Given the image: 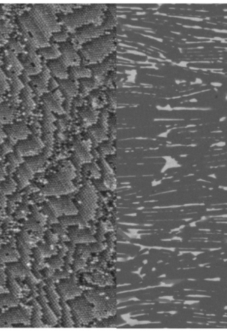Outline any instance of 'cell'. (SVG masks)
I'll list each match as a JSON object with an SVG mask.
<instances>
[{
  "mask_svg": "<svg viewBox=\"0 0 227 331\" xmlns=\"http://www.w3.org/2000/svg\"><path fill=\"white\" fill-rule=\"evenodd\" d=\"M208 176H209V177H210V178H214V179L217 178L216 174H211L208 175Z\"/></svg>",
  "mask_w": 227,
  "mask_h": 331,
  "instance_id": "cell-39",
  "label": "cell"
},
{
  "mask_svg": "<svg viewBox=\"0 0 227 331\" xmlns=\"http://www.w3.org/2000/svg\"><path fill=\"white\" fill-rule=\"evenodd\" d=\"M5 276L3 271L0 270V288L5 284Z\"/></svg>",
  "mask_w": 227,
  "mask_h": 331,
  "instance_id": "cell-35",
  "label": "cell"
},
{
  "mask_svg": "<svg viewBox=\"0 0 227 331\" xmlns=\"http://www.w3.org/2000/svg\"><path fill=\"white\" fill-rule=\"evenodd\" d=\"M226 119H227L226 117H223L220 118V119H219V121H220V122H223V121H225V120H226Z\"/></svg>",
  "mask_w": 227,
  "mask_h": 331,
  "instance_id": "cell-40",
  "label": "cell"
},
{
  "mask_svg": "<svg viewBox=\"0 0 227 331\" xmlns=\"http://www.w3.org/2000/svg\"><path fill=\"white\" fill-rule=\"evenodd\" d=\"M215 146L219 148L224 147V146H226V142L219 141L218 142H217V143H215Z\"/></svg>",
  "mask_w": 227,
  "mask_h": 331,
  "instance_id": "cell-36",
  "label": "cell"
},
{
  "mask_svg": "<svg viewBox=\"0 0 227 331\" xmlns=\"http://www.w3.org/2000/svg\"><path fill=\"white\" fill-rule=\"evenodd\" d=\"M39 54L41 55L43 58L49 60H55L62 56L59 47L55 45H52V46L49 45V46L43 47L39 51Z\"/></svg>",
  "mask_w": 227,
  "mask_h": 331,
  "instance_id": "cell-29",
  "label": "cell"
},
{
  "mask_svg": "<svg viewBox=\"0 0 227 331\" xmlns=\"http://www.w3.org/2000/svg\"><path fill=\"white\" fill-rule=\"evenodd\" d=\"M61 310H62V324L64 327H73L71 319V313L66 301L60 298Z\"/></svg>",
  "mask_w": 227,
  "mask_h": 331,
  "instance_id": "cell-30",
  "label": "cell"
},
{
  "mask_svg": "<svg viewBox=\"0 0 227 331\" xmlns=\"http://www.w3.org/2000/svg\"><path fill=\"white\" fill-rule=\"evenodd\" d=\"M34 8L37 10L51 33L60 31L61 26L55 15V9L53 5H36Z\"/></svg>",
  "mask_w": 227,
  "mask_h": 331,
  "instance_id": "cell-12",
  "label": "cell"
},
{
  "mask_svg": "<svg viewBox=\"0 0 227 331\" xmlns=\"http://www.w3.org/2000/svg\"><path fill=\"white\" fill-rule=\"evenodd\" d=\"M33 310L32 311L30 325L32 327H38V328L46 327V325L44 324L43 321V313H42L41 306L37 300L33 301Z\"/></svg>",
  "mask_w": 227,
  "mask_h": 331,
  "instance_id": "cell-25",
  "label": "cell"
},
{
  "mask_svg": "<svg viewBox=\"0 0 227 331\" xmlns=\"http://www.w3.org/2000/svg\"><path fill=\"white\" fill-rule=\"evenodd\" d=\"M45 108L55 113L62 114L64 113L62 107L63 98L62 92L59 90L53 91L47 94L43 98Z\"/></svg>",
  "mask_w": 227,
  "mask_h": 331,
  "instance_id": "cell-17",
  "label": "cell"
},
{
  "mask_svg": "<svg viewBox=\"0 0 227 331\" xmlns=\"http://www.w3.org/2000/svg\"><path fill=\"white\" fill-rule=\"evenodd\" d=\"M115 56H112L105 59L102 62L93 64L91 68L92 76L98 83L102 81L106 73L115 65Z\"/></svg>",
  "mask_w": 227,
  "mask_h": 331,
  "instance_id": "cell-18",
  "label": "cell"
},
{
  "mask_svg": "<svg viewBox=\"0 0 227 331\" xmlns=\"http://www.w3.org/2000/svg\"><path fill=\"white\" fill-rule=\"evenodd\" d=\"M63 59L67 64L68 67L80 66L81 64V58L77 53V48L73 44L62 43L59 47Z\"/></svg>",
  "mask_w": 227,
  "mask_h": 331,
  "instance_id": "cell-14",
  "label": "cell"
},
{
  "mask_svg": "<svg viewBox=\"0 0 227 331\" xmlns=\"http://www.w3.org/2000/svg\"><path fill=\"white\" fill-rule=\"evenodd\" d=\"M219 188H221V189L225 190V191H227V186H219Z\"/></svg>",
  "mask_w": 227,
  "mask_h": 331,
  "instance_id": "cell-41",
  "label": "cell"
},
{
  "mask_svg": "<svg viewBox=\"0 0 227 331\" xmlns=\"http://www.w3.org/2000/svg\"><path fill=\"white\" fill-rule=\"evenodd\" d=\"M59 85L68 103L79 93V83L74 80H62L59 82Z\"/></svg>",
  "mask_w": 227,
  "mask_h": 331,
  "instance_id": "cell-21",
  "label": "cell"
},
{
  "mask_svg": "<svg viewBox=\"0 0 227 331\" xmlns=\"http://www.w3.org/2000/svg\"><path fill=\"white\" fill-rule=\"evenodd\" d=\"M37 301L41 306L44 324L47 327L55 326L57 324V317L49 305L43 289H40Z\"/></svg>",
  "mask_w": 227,
  "mask_h": 331,
  "instance_id": "cell-16",
  "label": "cell"
},
{
  "mask_svg": "<svg viewBox=\"0 0 227 331\" xmlns=\"http://www.w3.org/2000/svg\"><path fill=\"white\" fill-rule=\"evenodd\" d=\"M42 213L51 222H59L61 217L74 216L77 214V209L72 199L67 195L62 196L49 197L44 203Z\"/></svg>",
  "mask_w": 227,
  "mask_h": 331,
  "instance_id": "cell-7",
  "label": "cell"
},
{
  "mask_svg": "<svg viewBox=\"0 0 227 331\" xmlns=\"http://www.w3.org/2000/svg\"><path fill=\"white\" fill-rule=\"evenodd\" d=\"M48 69L54 77L61 80H66L68 77V66L62 56L49 60L47 63Z\"/></svg>",
  "mask_w": 227,
  "mask_h": 331,
  "instance_id": "cell-20",
  "label": "cell"
},
{
  "mask_svg": "<svg viewBox=\"0 0 227 331\" xmlns=\"http://www.w3.org/2000/svg\"><path fill=\"white\" fill-rule=\"evenodd\" d=\"M44 292L48 302L49 306L57 316V318L62 317V310L60 306V298L58 296L56 288L52 279H48L46 285L44 286Z\"/></svg>",
  "mask_w": 227,
  "mask_h": 331,
  "instance_id": "cell-15",
  "label": "cell"
},
{
  "mask_svg": "<svg viewBox=\"0 0 227 331\" xmlns=\"http://www.w3.org/2000/svg\"><path fill=\"white\" fill-rule=\"evenodd\" d=\"M51 148H46L39 155L29 157L19 168L18 177L19 186L24 188L33 178L34 174L43 166L48 159Z\"/></svg>",
  "mask_w": 227,
  "mask_h": 331,
  "instance_id": "cell-8",
  "label": "cell"
},
{
  "mask_svg": "<svg viewBox=\"0 0 227 331\" xmlns=\"http://www.w3.org/2000/svg\"><path fill=\"white\" fill-rule=\"evenodd\" d=\"M22 26L33 36V41L37 47L41 48L49 46V39L52 33L42 20L35 8L21 18Z\"/></svg>",
  "mask_w": 227,
  "mask_h": 331,
  "instance_id": "cell-6",
  "label": "cell"
},
{
  "mask_svg": "<svg viewBox=\"0 0 227 331\" xmlns=\"http://www.w3.org/2000/svg\"><path fill=\"white\" fill-rule=\"evenodd\" d=\"M32 309L25 306L10 307L0 314V328H10L16 325H30Z\"/></svg>",
  "mask_w": 227,
  "mask_h": 331,
  "instance_id": "cell-9",
  "label": "cell"
},
{
  "mask_svg": "<svg viewBox=\"0 0 227 331\" xmlns=\"http://www.w3.org/2000/svg\"><path fill=\"white\" fill-rule=\"evenodd\" d=\"M5 131L11 138H16L20 141L28 138L29 130L24 124L9 125Z\"/></svg>",
  "mask_w": 227,
  "mask_h": 331,
  "instance_id": "cell-23",
  "label": "cell"
},
{
  "mask_svg": "<svg viewBox=\"0 0 227 331\" xmlns=\"http://www.w3.org/2000/svg\"><path fill=\"white\" fill-rule=\"evenodd\" d=\"M7 89L6 80L4 77V74L0 70V96L2 95L5 92Z\"/></svg>",
  "mask_w": 227,
  "mask_h": 331,
  "instance_id": "cell-34",
  "label": "cell"
},
{
  "mask_svg": "<svg viewBox=\"0 0 227 331\" xmlns=\"http://www.w3.org/2000/svg\"><path fill=\"white\" fill-rule=\"evenodd\" d=\"M68 77L72 80L89 79L92 77V71L89 68L80 66L68 68Z\"/></svg>",
  "mask_w": 227,
  "mask_h": 331,
  "instance_id": "cell-28",
  "label": "cell"
},
{
  "mask_svg": "<svg viewBox=\"0 0 227 331\" xmlns=\"http://www.w3.org/2000/svg\"><path fill=\"white\" fill-rule=\"evenodd\" d=\"M91 153V143L87 141H81L75 144L70 162L77 171L81 170L82 166L91 163L93 160Z\"/></svg>",
  "mask_w": 227,
  "mask_h": 331,
  "instance_id": "cell-10",
  "label": "cell"
},
{
  "mask_svg": "<svg viewBox=\"0 0 227 331\" xmlns=\"http://www.w3.org/2000/svg\"><path fill=\"white\" fill-rule=\"evenodd\" d=\"M81 88L79 90L81 94L85 95L91 92L92 89L96 88L98 85V83H97L94 79H83L81 81Z\"/></svg>",
  "mask_w": 227,
  "mask_h": 331,
  "instance_id": "cell-32",
  "label": "cell"
},
{
  "mask_svg": "<svg viewBox=\"0 0 227 331\" xmlns=\"http://www.w3.org/2000/svg\"><path fill=\"white\" fill-rule=\"evenodd\" d=\"M106 5L92 4L74 9L71 13L62 16L59 20L62 24L70 32L89 25H101L104 21Z\"/></svg>",
  "mask_w": 227,
  "mask_h": 331,
  "instance_id": "cell-2",
  "label": "cell"
},
{
  "mask_svg": "<svg viewBox=\"0 0 227 331\" xmlns=\"http://www.w3.org/2000/svg\"><path fill=\"white\" fill-rule=\"evenodd\" d=\"M24 66L26 71L30 75H35L41 72L42 68L39 58L35 53L30 52L26 58L24 59Z\"/></svg>",
  "mask_w": 227,
  "mask_h": 331,
  "instance_id": "cell-22",
  "label": "cell"
},
{
  "mask_svg": "<svg viewBox=\"0 0 227 331\" xmlns=\"http://www.w3.org/2000/svg\"><path fill=\"white\" fill-rule=\"evenodd\" d=\"M195 83H197V84H201V83H203V81L199 78V79H196Z\"/></svg>",
  "mask_w": 227,
  "mask_h": 331,
  "instance_id": "cell-38",
  "label": "cell"
},
{
  "mask_svg": "<svg viewBox=\"0 0 227 331\" xmlns=\"http://www.w3.org/2000/svg\"><path fill=\"white\" fill-rule=\"evenodd\" d=\"M75 167L70 161L65 162L56 174L50 179L41 190L47 197L62 196L76 190L72 180L76 177Z\"/></svg>",
  "mask_w": 227,
  "mask_h": 331,
  "instance_id": "cell-4",
  "label": "cell"
},
{
  "mask_svg": "<svg viewBox=\"0 0 227 331\" xmlns=\"http://www.w3.org/2000/svg\"><path fill=\"white\" fill-rule=\"evenodd\" d=\"M211 84L214 87H220L222 85V83H211Z\"/></svg>",
  "mask_w": 227,
  "mask_h": 331,
  "instance_id": "cell-37",
  "label": "cell"
},
{
  "mask_svg": "<svg viewBox=\"0 0 227 331\" xmlns=\"http://www.w3.org/2000/svg\"><path fill=\"white\" fill-rule=\"evenodd\" d=\"M107 113L102 112L97 122L89 129L93 143L97 144L107 139Z\"/></svg>",
  "mask_w": 227,
  "mask_h": 331,
  "instance_id": "cell-13",
  "label": "cell"
},
{
  "mask_svg": "<svg viewBox=\"0 0 227 331\" xmlns=\"http://www.w3.org/2000/svg\"><path fill=\"white\" fill-rule=\"evenodd\" d=\"M44 144L43 141L37 137L26 138L21 140L16 146L17 155L22 157H33L42 153Z\"/></svg>",
  "mask_w": 227,
  "mask_h": 331,
  "instance_id": "cell-11",
  "label": "cell"
},
{
  "mask_svg": "<svg viewBox=\"0 0 227 331\" xmlns=\"http://www.w3.org/2000/svg\"><path fill=\"white\" fill-rule=\"evenodd\" d=\"M18 296L13 293L0 295V307H15V306L18 305Z\"/></svg>",
  "mask_w": 227,
  "mask_h": 331,
  "instance_id": "cell-31",
  "label": "cell"
},
{
  "mask_svg": "<svg viewBox=\"0 0 227 331\" xmlns=\"http://www.w3.org/2000/svg\"><path fill=\"white\" fill-rule=\"evenodd\" d=\"M77 209V214L74 216L61 217L59 222L65 228L72 225L85 226L94 218L97 207V196L93 186L89 182L86 183L76 195L73 201Z\"/></svg>",
  "mask_w": 227,
  "mask_h": 331,
  "instance_id": "cell-1",
  "label": "cell"
},
{
  "mask_svg": "<svg viewBox=\"0 0 227 331\" xmlns=\"http://www.w3.org/2000/svg\"><path fill=\"white\" fill-rule=\"evenodd\" d=\"M104 21L101 25L91 24L77 28L72 35L74 46H82L84 44L103 36L108 30L113 28L116 24V8L114 5L107 7Z\"/></svg>",
  "mask_w": 227,
  "mask_h": 331,
  "instance_id": "cell-5",
  "label": "cell"
},
{
  "mask_svg": "<svg viewBox=\"0 0 227 331\" xmlns=\"http://www.w3.org/2000/svg\"><path fill=\"white\" fill-rule=\"evenodd\" d=\"M116 35L112 33L87 42L79 51L81 60L85 64H97L112 54L115 49Z\"/></svg>",
  "mask_w": 227,
  "mask_h": 331,
  "instance_id": "cell-3",
  "label": "cell"
},
{
  "mask_svg": "<svg viewBox=\"0 0 227 331\" xmlns=\"http://www.w3.org/2000/svg\"><path fill=\"white\" fill-rule=\"evenodd\" d=\"M68 235L73 243H89L95 241L93 232L90 229H82L77 227V225L69 226Z\"/></svg>",
  "mask_w": 227,
  "mask_h": 331,
  "instance_id": "cell-19",
  "label": "cell"
},
{
  "mask_svg": "<svg viewBox=\"0 0 227 331\" xmlns=\"http://www.w3.org/2000/svg\"><path fill=\"white\" fill-rule=\"evenodd\" d=\"M28 266L24 264H16V262H11L7 265L6 274L8 276H25L28 273Z\"/></svg>",
  "mask_w": 227,
  "mask_h": 331,
  "instance_id": "cell-27",
  "label": "cell"
},
{
  "mask_svg": "<svg viewBox=\"0 0 227 331\" xmlns=\"http://www.w3.org/2000/svg\"><path fill=\"white\" fill-rule=\"evenodd\" d=\"M49 76H50V71L48 68H45V69L42 70L41 73L37 75V77L34 79L33 83L39 94L46 92Z\"/></svg>",
  "mask_w": 227,
  "mask_h": 331,
  "instance_id": "cell-26",
  "label": "cell"
},
{
  "mask_svg": "<svg viewBox=\"0 0 227 331\" xmlns=\"http://www.w3.org/2000/svg\"><path fill=\"white\" fill-rule=\"evenodd\" d=\"M68 37L67 33L65 32H57V33H53V37L55 41L57 42H61V43H65Z\"/></svg>",
  "mask_w": 227,
  "mask_h": 331,
  "instance_id": "cell-33",
  "label": "cell"
},
{
  "mask_svg": "<svg viewBox=\"0 0 227 331\" xmlns=\"http://www.w3.org/2000/svg\"><path fill=\"white\" fill-rule=\"evenodd\" d=\"M225 100H227V94L226 95V97H225Z\"/></svg>",
  "mask_w": 227,
  "mask_h": 331,
  "instance_id": "cell-42",
  "label": "cell"
},
{
  "mask_svg": "<svg viewBox=\"0 0 227 331\" xmlns=\"http://www.w3.org/2000/svg\"><path fill=\"white\" fill-rule=\"evenodd\" d=\"M20 255L18 251L11 247H7L0 250V266L18 261Z\"/></svg>",
  "mask_w": 227,
  "mask_h": 331,
  "instance_id": "cell-24",
  "label": "cell"
}]
</instances>
